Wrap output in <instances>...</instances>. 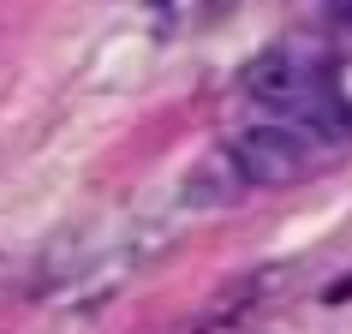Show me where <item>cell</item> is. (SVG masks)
Wrapping results in <instances>:
<instances>
[{
  "label": "cell",
  "mask_w": 352,
  "mask_h": 334,
  "mask_svg": "<svg viewBox=\"0 0 352 334\" xmlns=\"http://www.w3.org/2000/svg\"><path fill=\"white\" fill-rule=\"evenodd\" d=\"M227 155H233L245 186H298V179L322 162V144H316L305 126H293V120H269V126L239 131Z\"/></svg>",
  "instance_id": "1"
},
{
  "label": "cell",
  "mask_w": 352,
  "mask_h": 334,
  "mask_svg": "<svg viewBox=\"0 0 352 334\" xmlns=\"http://www.w3.org/2000/svg\"><path fill=\"white\" fill-rule=\"evenodd\" d=\"M329 6H334V12H340V19H352V0H329Z\"/></svg>",
  "instance_id": "2"
}]
</instances>
